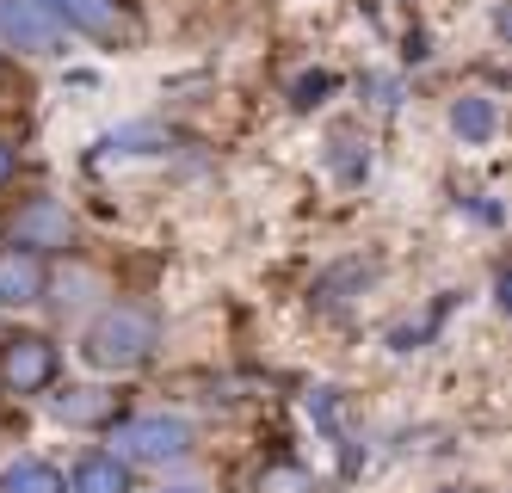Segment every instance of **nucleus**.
<instances>
[{"label": "nucleus", "instance_id": "nucleus-10", "mask_svg": "<svg viewBox=\"0 0 512 493\" xmlns=\"http://www.w3.org/2000/svg\"><path fill=\"white\" fill-rule=\"evenodd\" d=\"M0 493H68L62 487V469L44 463V457H19L0 469Z\"/></svg>", "mask_w": 512, "mask_h": 493}, {"label": "nucleus", "instance_id": "nucleus-2", "mask_svg": "<svg viewBox=\"0 0 512 493\" xmlns=\"http://www.w3.org/2000/svg\"><path fill=\"white\" fill-rule=\"evenodd\" d=\"M192 420H179V413H136V420H112V457L124 463H179L192 457Z\"/></svg>", "mask_w": 512, "mask_h": 493}, {"label": "nucleus", "instance_id": "nucleus-8", "mask_svg": "<svg viewBox=\"0 0 512 493\" xmlns=\"http://www.w3.org/2000/svg\"><path fill=\"white\" fill-rule=\"evenodd\" d=\"M50 413H56L62 426H112L118 420V401L105 395V389H68V395L50 401Z\"/></svg>", "mask_w": 512, "mask_h": 493}, {"label": "nucleus", "instance_id": "nucleus-6", "mask_svg": "<svg viewBox=\"0 0 512 493\" xmlns=\"http://www.w3.org/2000/svg\"><path fill=\"white\" fill-rule=\"evenodd\" d=\"M50 278H44V259L25 253V247H0V309H25V302H44Z\"/></svg>", "mask_w": 512, "mask_h": 493}, {"label": "nucleus", "instance_id": "nucleus-4", "mask_svg": "<svg viewBox=\"0 0 512 493\" xmlns=\"http://www.w3.org/2000/svg\"><path fill=\"white\" fill-rule=\"evenodd\" d=\"M56 346L44 333H13V339H0V383H7L13 395H38L56 383Z\"/></svg>", "mask_w": 512, "mask_h": 493}, {"label": "nucleus", "instance_id": "nucleus-5", "mask_svg": "<svg viewBox=\"0 0 512 493\" xmlns=\"http://www.w3.org/2000/svg\"><path fill=\"white\" fill-rule=\"evenodd\" d=\"M0 37L25 56H62L68 50V31L50 19L44 0H0Z\"/></svg>", "mask_w": 512, "mask_h": 493}, {"label": "nucleus", "instance_id": "nucleus-15", "mask_svg": "<svg viewBox=\"0 0 512 493\" xmlns=\"http://www.w3.org/2000/svg\"><path fill=\"white\" fill-rule=\"evenodd\" d=\"M161 493H198V487H161Z\"/></svg>", "mask_w": 512, "mask_h": 493}, {"label": "nucleus", "instance_id": "nucleus-14", "mask_svg": "<svg viewBox=\"0 0 512 493\" xmlns=\"http://www.w3.org/2000/svg\"><path fill=\"white\" fill-rule=\"evenodd\" d=\"M7 179H13V148L0 142V185H7Z\"/></svg>", "mask_w": 512, "mask_h": 493}, {"label": "nucleus", "instance_id": "nucleus-3", "mask_svg": "<svg viewBox=\"0 0 512 493\" xmlns=\"http://www.w3.org/2000/svg\"><path fill=\"white\" fill-rule=\"evenodd\" d=\"M7 247H25V253H68L75 247V216H68V204L56 198H25L19 216L7 222Z\"/></svg>", "mask_w": 512, "mask_h": 493}, {"label": "nucleus", "instance_id": "nucleus-11", "mask_svg": "<svg viewBox=\"0 0 512 493\" xmlns=\"http://www.w3.org/2000/svg\"><path fill=\"white\" fill-rule=\"evenodd\" d=\"M494 124H500V111H494V99H488V93H463V99L451 105V130H457L463 142H488V136H494Z\"/></svg>", "mask_w": 512, "mask_h": 493}, {"label": "nucleus", "instance_id": "nucleus-12", "mask_svg": "<svg viewBox=\"0 0 512 493\" xmlns=\"http://www.w3.org/2000/svg\"><path fill=\"white\" fill-rule=\"evenodd\" d=\"M266 493H321V487L303 469H266Z\"/></svg>", "mask_w": 512, "mask_h": 493}, {"label": "nucleus", "instance_id": "nucleus-13", "mask_svg": "<svg viewBox=\"0 0 512 493\" xmlns=\"http://www.w3.org/2000/svg\"><path fill=\"white\" fill-rule=\"evenodd\" d=\"M327 87H334V81H327V74H309V81H297V105H315Z\"/></svg>", "mask_w": 512, "mask_h": 493}, {"label": "nucleus", "instance_id": "nucleus-1", "mask_svg": "<svg viewBox=\"0 0 512 493\" xmlns=\"http://www.w3.org/2000/svg\"><path fill=\"white\" fill-rule=\"evenodd\" d=\"M161 346V321L149 309H136V302H112L81 339V358L93 370H136V364H149Z\"/></svg>", "mask_w": 512, "mask_h": 493}, {"label": "nucleus", "instance_id": "nucleus-9", "mask_svg": "<svg viewBox=\"0 0 512 493\" xmlns=\"http://www.w3.org/2000/svg\"><path fill=\"white\" fill-rule=\"evenodd\" d=\"M75 493H130V463L112 450H87L75 463Z\"/></svg>", "mask_w": 512, "mask_h": 493}, {"label": "nucleus", "instance_id": "nucleus-7", "mask_svg": "<svg viewBox=\"0 0 512 493\" xmlns=\"http://www.w3.org/2000/svg\"><path fill=\"white\" fill-rule=\"evenodd\" d=\"M50 19L62 31H81V37H99V44H112V37L124 31V13L118 0H44Z\"/></svg>", "mask_w": 512, "mask_h": 493}]
</instances>
